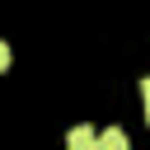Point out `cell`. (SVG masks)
<instances>
[{
	"instance_id": "cell-1",
	"label": "cell",
	"mask_w": 150,
	"mask_h": 150,
	"mask_svg": "<svg viewBox=\"0 0 150 150\" xmlns=\"http://www.w3.org/2000/svg\"><path fill=\"white\" fill-rule=\"evenodd\" d=\"M66 145H70V150H94V145H98V131L80 122V127H70V131H66Z\"/></svg>"
},
{
	"instance_id": "cell-2",
	"label": "cell",
	"mask_w": 150,
	"mask_h": 150,
	"mask_svg": "<svg viewBox=\"0 0 150 150\" xmlns=\"http://www.w3.org/2000/svg\"><path fill=\"white\" fill-rule=\"evenodd\" d=\"M94 150H131V145H127V131L122 127H108V131H98V145Z\"/></svg>"
},
{
	"instance_id": "cell-3",
	"label": "cell",
	"mask_w": 150,
	"mask_h": 150,
	"mask_svg": "<svg viewBox=\"0 0 150 150\" xmlns=\"http://www.w3.org/2000/svg\"><path fill=\"white\" fill-rule=\"evenodd\" d=\"M141 98L150 103V75H141Z\"/></svg>"
},
{
	"instance_id": "cell-4",
	"label": "cell",
	"mask_w": 150,
	"mask_h": 150,
	"mask_svg": "<svg viewBox=\"0 0 150 150\" xmlns=\"http://www.w3.org/2000/svg\"><path fill=\"white\" fill-rule=\"evenodd\" d=\"M0 70H9V47L0 42Z\"/></svg>"
},
{
	"instance_id": "cell-5",
	"label": "cell",
	"mask_w": 150,
	"mask_h": 150,
	"mask_svg": "<svg viewBox=\"0 0 150 150\" xmlns=\"http://www.w3.org/2000/svg\"><path fill=\"white\" fill-rule=\"evenodd\" d=\"M145 122H150V103H145Z\"/></svg>"
}]
</instances>
